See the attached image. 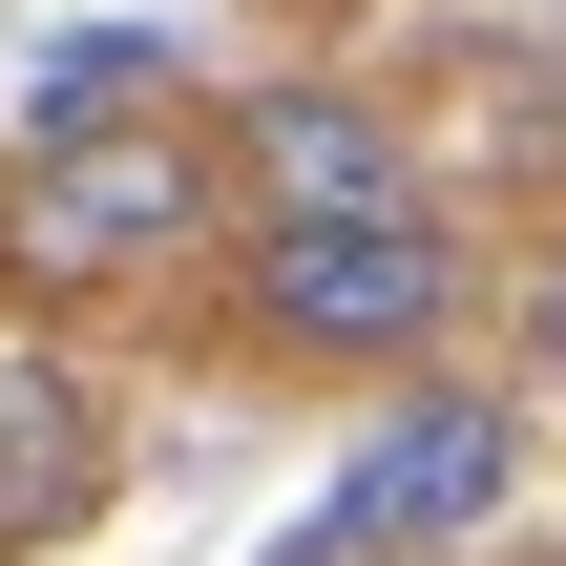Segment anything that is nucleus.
Instances as JSON below:
<instances>
[{
  "label": "nucleus",
  "mask_w": 566,
  "mask_h": 566,
  "mask_svg": "<svg viewBox=\"0 0 566 566\" xmlns=\"http://www.w3.org/2000/svg\"><path fill=\"white\" fill-rule=\"evenodd\" d=\"M126 504V420H105V378L63 357V336H0V566L84 546Z\"/></svg>",
  "instance_id": "4"
},
{
  "label": "nucleus",
  "mask_w": 566,
  "mask_h": 566,
  "mask_svg": "<svg viewBox=\"0 0 566 566\" xmlns=\"http://www.w3.org/2000/svg\"><path fill=\"white\" fill-rule=\"evenodd\" d=\"M231 315L273 336V357H315V378H399V357H441L462 336V231L420 210V189H336V210H231Z\"/></svg>",
  "instance_id": "2"
},
{
  "label": "nucleus",
  "mask_w": 566,
  "mask_h": 566,
  "mask_svg": "<svg viewBox=\"0 0 566 566\" xmlns=\"http://www.w3.org/2000/svg\"><path fill=\"white\" fill-rule=\"evenodd\" d=\"M525 399L504 378H420L399 357V420L336 462V504L315 525H273V566H483L504 546V504H525Z\"/></svg>",
  "instance_id": "3"
},
{
  "label": "nucleus",
  "mask_w": 566,
  "mask_h": 566,
  "mask_svg": "<svg viewBox=\"0 0 566 566\" xmlns=\"http://www.w3.org/2000/svg\"><path fill=\"white\" fill-rule=\"evenodd\" d=\"M168 84H189V63H168L147 21H84V42L42 63V126H105V105H168Z\"/></svg>",
  "instance_id": "6"
},
{
  "label": "nucleus",
  "mask_w": 566,
  "mask_h": 566,
  "mask_svg": "<svg viewBox=\"0 0 566 566\" xmlns=\"http://www.w3.org/2000/svg\"><path fill=\"white\" fill-rule=\"evenodd\" d=\"M231 252V168L189 105H105V126H42L0 168V294L42 315H105V294H189Z\"/></svg>",
  "instance_id": "1"
},
{
  "label": "nucleus",
  "mask_w": 566,
  "mask_h": 566,
  "mask_svg": "<svg viewBox=\"0 0 566 566\" xmlns=\"http://www.w3.org/2000/svg\"><path fill=\"white\" fill-rule=\"evenodd\" d=\"M210 168H231V210L420 189V168H399V105H378V84H336V63H294V84H231V105H210Z\"/></svg>",
  "instance_id": "5"
}]
</instances>
